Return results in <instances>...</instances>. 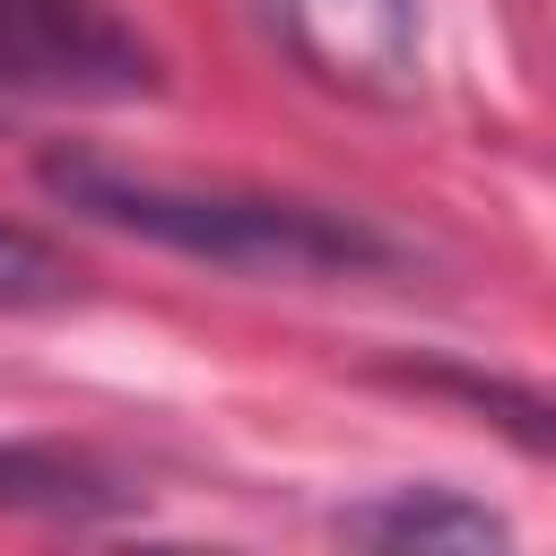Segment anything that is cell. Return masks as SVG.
Here are the masks:
<instances>
[{"label": "cell", "instance_id": "5b68a950", "mask_svg": "<svg viewBox=\"0 0 556 556\" xmlns=\"http://www.w3.org/2000/svg\"><path fill=\"white\" fill-rule=\"evenodd\" d=\"M348 539H374V547H513L504 513H486L452 486H400V495L348 513Z\"/></svg>", "mask_w": 556, "mask_h": 556}, {"label": "cell", "instance_id": "7a4b0ae2", "mask_svg": "<svg viewBox=\"0 0 556 556\" xmlns=\"http://www.w3.org/2000/svg\"><path fill=\"white\" fill-rule=\"evenodd\" d=\"M287 52L365 104H408L426 78V17L417 0H269Z\"/></svg>", "mask_w": 556, "mask_h": 556}, {"label": "cell", "instance_id": "277c9868", "mask_svg": "<svg viewBox=\"0 0 556 556\" xmlns=\"http://www.w3.org/2000/svg\"><path fill=\"white\" fill-rule=\"evenodd\" d=\"M130 486H113L87 452L70 443H0V513H43V521H96L122 513Z\"/></svg>", "mask_w": 556, "mask_h": 556}, {"label": "cell", "instance_id": "3957f363", "mask_svg": "<svg viewBox=\"0 0 556 556\" xmlns=\"http://www.w3.org/2000/svg\"><path fill=\"white\" fill-rule=\"evenodd\" d=\"M0 87L139 96L148 87V52L104 0H0Z\"/></svg>", "mask_w": 556, "mask_h": 556}, {"label": "cell", "instance_id": "6da1fadb", "mask_svg": "<svg viewBox=\"0 0 556 556\" xmlns=\"http://www.w3.org/2000/svg\"><path fill=\"white\" fill-rule=\"evenodd\" d=\"M43 191L113 235H139V243H165L182 261L243 269V278H356V269L391 261V243L348 208L278 200V191H243V182L148 174V165H113L96 148L43 156Z\"/></svg>", "mask_w": 556, "mask_h": 556}]
</instances>
